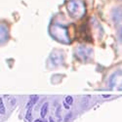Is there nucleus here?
Instances as JSON below:
<instances>
[{
  "instance_id": "3",
  "label": "nucleus",
  "mask_w": 122,
  "mask_h": 122,
  "mask_svg": "<svg viewBox=\"0 0 122 122\" xmlns=\"http://www.w3.org/2000/svg\"><path fill=\"white\" fill-rule=\"evenodd\" d=\"M48 106H49V104L46 102V103L43 104V106L41 107V110H40V115H41L42 118H44V117L46 116L47 112H48Z\"/></svg>"
},
{
  "instance_id": "8",
  "label": "nucleus",
  "mask_w": 122,
  "mask_h": 122,
  "mask_svg": "<svg viewBox=\"0 0 122 122\" xmlns=\"http://www.w3.org/2000/svg\"><path fill=\"white\" fill-rule=\"evenodd\" d=\"M34 122H46V121H44V120H42V119H36Z\"/></svg>"
},
{
  "instance_id": "2",
  "label": "nucleus",
  "mask_w": 122,
  "mask_h": 122,
  "mask_svg": "<svg viewBox=\"0 0 122 122\" xmlns=\"http://www.w3.org/2000/svg\"><path fill=\"white\" fill-rule=\"evenodd\" d=\"M39 97L37 95H32V96H30L29 98V101H28V103L26 104V108L29 109V108H31L36 103H37V101H38Z\"/></svg>"
},
{
  "instance_id": "6",
  "label": "nucleus",
  "mask_w": 122,
  "mask_h": 122,
  "mask_svg": "<svg viewBox=\"0 0 122 122\" xmlns=\"http://www.w3.org/2000/svg\"><path fill=\"white\" fill-rule=\"evenodd\" d=\"M25 118H26V120H28V121H31V119H32V115H31V108L27 109V112H26Z\"/></svg>"
},
{
  "instance_id": "1",
  "label": "nucleus",
  "mask_w": 122,
  "mask_h": 122,
  "mask_svg": "<svg viewBox=\"0 0 122 122\" xmlns=\"http://www.w3.org/2000/svg\"><path fill=\"white\" fill-rule=\"evenodd\" d=\"M66 9L68 14L74 19L81 18L85 13V6L82 0H67Z\"/></svg>"
},
{
  "instance_id": "9",
  "label": "nucleus",
  "mask_w": 122,
  "mask_h": 122,
  "mask_svg": "<svg viewBox=\"0 0 122 122\" xmlns=\"http://www.w3.org/2000/svg\"><path fill=\"white\" fill-rule=\"evenodd\" d=\"M49 122H55V121H54L53 118H50V119H49Z\"/></svg>"
},
{
  "instance_id": "5",
  "label": "nucleus",
  "mask_w": 122,
  "mask_h": 122,
  "mask_svg": "<svg viewBox=\"0 0 122 122\" xmlns=\"http://www.w3.org/2000/svg\"><path fill=\"white\" fill-rule=\"evenodd\" d=\"M65 102H66L67 105H69V106L72 105V103H73V97H72V96H66Z\"/></svg>"
},
{
  "instance_id": "10",
  "label": "nucleus",
  "mask_w": 122,
  "mask_h": 122,
  "mask_svg": "<svg viewBox=\"0 0 122 122\" xmlns=\"http://www.w3.org/2000/svg\"><path fill=\"white\" fill-rule=\"evenodd\" d=\"M103 97H105V98H108L109 95H103Z\"/></svg>"
},
{
  "instance_id": "7",
  "label": "nucleus",
  "mask_w": 122,
  "mask_h": 122,
  "mask_svg": "<svg viewBox=\"0 0 122 122\" xmlns=\"http://www.w3.org/2000/svg\"><path fill=\"white\" fill-rule=\"evenodd\" d=\"M64 105H65V107H66V109H69V107H69V105H67V104L66 103V102H65V104H64Z\"/></svg>"
},
{
  "instance_id": "4",
  "label": "nucleus",
  "mask_w": 122,
  "mask_h": 122,
  "mask_svg": "<svg viewBox=\"0 0 122 122\" xmlns=\"http://www.w3.org/2000/svg\"><path fill=\"white\" fill-rule=\"evenodd\" d=\"M5 113V106H4V102L3 99H0V114L3 115Z\"/></svg>"
}]
</instances>
